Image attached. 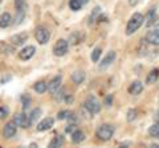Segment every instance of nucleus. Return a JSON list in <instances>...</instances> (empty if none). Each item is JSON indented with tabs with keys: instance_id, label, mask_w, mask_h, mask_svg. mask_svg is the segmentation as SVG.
Segmentation results:
<instances>
[{
	"instance_id": "nucleus-1",
	"label": "nucleus",
	"mask_w": 159,
	"mask_h": 148,
	"mask_svg": "<svg viewBox=\"0 0 159 148\" xmlns=\"http://www.w3.org/2000/svg\"><path fill=\"white\" fill-rule=\"evenodd\" d=\"M143 24V15L142 13H134L133 16L130 17V20L127 21V25H126V34L127 36H131L133 33H135L141 25Z\"/></svg>"
},
{
	"instance_id": "nucleus-2",
	"label": "nucleus",
	"mask_w": 159,
	"mask_h": 148,
	"mask_svg": "<svg viewBox=\"0 0 159 148\" xmlns=\"http://www.w3.org/2000/svg\"><path fill=\"white\" fill-rule=\"evenodd\" d=\"M114 131H116L114 126H111V124H102V126H99L97 128L96 135H97V137H98L99 140L107 141V140H110L111 137H113Z\"/></svg>"
},
{
	"instance_id": "nucleus-3",
	"label": "nucleus",
	"mask_w": 159,
	"mask_h": 148,
	"mask_svg": "<svg viewBox=\"0 0 159 148\" xmlns=\"http://www.w3.org/2000/svg\"><path fill=\"white\" fill-rule=\"evenodd\" d=\"M84 106L90 114H98L99 110H101V103L98 102V99L94 95H89L85 103H84Z\"/></svg>"
},
{
	"instance_id": "nucleus-4",
	"label": "nucleus",
	"mask_w": 159,
	"mask_h": 148,
	"mask_svg": "<svg viewBox=\"0 0 159 148\" xmlns=\"http://www.w3.org/2000/svg\"><path fill=\"white\" fill-rule=\"evenodd\" d=\"M34 37H36V40L40 45H45L49 41V38H51V33H49L47 28L39 27V28H36V31H34Z\"/></svg>"
},
{
	"instance_id": "nucleus-5",
	"label": "nucleus",
	"mask_w": 159,
	"mask_h": 148,
	"mask_svg": "<svg viewBox=\"0 0 159 148\" xmlns=\"http://www.w3.org/2000/svg\"><path fill=\"white\" fill-rule=\"evenodd\" d=\"M68 48H69V44L66 40H58L56 44H54V46H53V53H54V56H57V57H62V56H65L66 52H68Z\"/></svg>"
},
{
	"instance_id": "nucleus-6",
	"label": "nucleus",
	"mask_w": 159,
	"mask_h": 148,
	"mask_svg": "<svg viewBox=\"0 0 159 148\" xmlns=\"http://www.w3.org/2000/svg\"><path fill=\"white\" fill-rule=\"evenodd\" d=\"M28 40V33L21 32V33H16L9 38V42H11L12 46H21L25 44V41Z\"/></svg>"
},
{
	"instance_id": "nucleus-7",
	"label": "nucleus",
	"mask_w": 159,
	"mask_h": 148,
	"mask_svg": "<svg viewBox=\"0 0 159 148\" xmlns=\"http://www.w3.org/2000/svg\"><path fill=\"white\" fill-rule=\"evenodd\" d=\"M61 81H62V77L61 76H56V77H53L51 81H49L48 83V87H47V90L51 93V94H56V93L60 90V87H61Z\"/></svg>"
},
{
	"instance_id": "nucleus-8",
	"label": "nucleus",
	"mask_w": 159,
	"mask_h": 148,
	"mask_svg": "<svg viewBox=\"0 0 159 148\" xmlns=\"http://www.w3.org/2000/svg\"><path fill=\"white\" fill-rule=\"evenodd\" d=\"M16 132H17V126H16L15 122H8L3 128V136L6 137V139H11V137H13L15 135H16Z\"/></svg>"
},
{
	"instance_id": "nucleus-9",
	"label": "nucleus",
	"mask_w": 159,
	"mask_h": 148,
	"mask_svg": "<svg viewBox=\"0 0 159 148\" xmlns=\"http://www.w3.org/2000/svg\"><path fill=\"white\" fill-rule=\"evenodd\" d=\"M13 122L16 123L17 127H23V128H28L31 126V120H29V116L25 114H16L13 116Z\"/></svg>"
},
{
	"instance_id": "nucleus-10",
	"label": "nucleus",
	"mask_w": 159,
	"mask_h": 148,
	"mask_svg": "<svg viewBox=\"0 0 159 148\" xmlns=\"http://www.w3.org/2000/svg\"><path fill=\"white\" fill-rule=\"evenodd\" d=\"M34 52H36V48L32 46V45H28L25 48H23L19 52V58L23 61H27L29 58H32L34 56Z\"/></svg>"
},
{
	"instance_id": "nucleus-11",
	"label": "nucleus",
	"mask_w": 159,
	"mask_h": 148,
	"mask_svg": "<svg viewBox=\"0 0 159 148\" xmlns=\"http://www.w3.org/2000/svg\"><path fill=\"white\" fill-rule=\"evenodd\" d=\"M54 124V120H53V118H44V119L37 123V126H36V130L40 131V132H43V131H47L49 130V128H52Z\"/></svg>"
},
{
	"instance_id": "nucleus-12",
	"label": "nucleus",
	"mask_w": 159,
	"mask_h": 148,
	"mask_svg": "<svg viewBox=\"0 0 159 148\" xmlns=\"http://www.w3.org/2000/svg\"><path fill=\"white\" fill-rule=\"evenodd\" d=\"M114 60H116V52H109L105 57H103V60L101 61V63H99V69H106L107 66H110L111 63L114 62Z\"/></svg>"
},
{
	"instance_id": "nucleus-13",
	"label": "nucleus",
	"mask_w": 159,
	"mask_h": 148,
	"mask_svg": "<svg viewBox=\"0 0 159 148\" xmlns=\"http://www.w3.org/2000/svg\"><path fill=\"white\" fill-rule=\"evenodd\" d=\"M143 90V83L141 81H134L130 86H129V94L131 95H138L141 94Z\"/></svg>"
},
{
	"instance_id": "nucleus-14",
	"label": "nucleus",
	"mask_w": 159,
	"mask_h": 148,
	"mask_svg": "<svg viewBox=\"0 0 159 148\" xmlns=\"http://www.w3.org/2000/svg\"><path fill=\"white\" fill-rule=\"evenodd\" d=\"M145 41H147L148 44H151V45L159 46V32H157V31H150V32L146 34Z\"/></svg>"
},
{
	"instance_id": "nucleus-15",
	"label": "nucleus",
	"mask_w": 159,
	"mask_h": 148,
	"mask_svg": "<svg viewBox=\"0 0 159 148\" xmlns=\"http://www.w3.org/2000/svg\"><path fill=\"white\" fill-rule=\"evenodd\" d=\"M155 17H157V11H155V8H151L150 11L147 12L146 17H143V23H145V25L146 27H151L154 24V21H155Z\"/></svg>"
},
{
	"instance_id": "nucleus-16",
	"label": "nucleus",
	"mask_w": 159,
	"mask_h": 148,
	"mask_svg": "<svg viewBox=\"0 0 159 148\" xmlns=\"http://www.w3.org/2000/svg\"><path fill=\"white\" fill-rule=\"evenodd\" d=\"M11 23H12V17L8 12H4L0 16V28H7L11 25Z\"/></svg>"
},
{
	"instance_id": "nucleus-17",
	"label": "nucleus",
	"mask_w": 159,
	"mask_h": 148,
	"mask_svg": "<svg viewBox=\"0 0 159 148\" xmlns=\"http://www.w3.org/2000/svg\"><path fill=\"white\" fill-rule=\"evenodd\" d=\"M85 140V134L81 131V130H74L72 132V141L76 143V144H78V143H81Z\"/></svg>"
},
{
	"instance_id": "nucleus-18",
	"label": "nucleus",
	"mask_w": 159,
	"mask_h": 148,
	"mask_svg": "<svg viewBox=\"0 0 159 148\" xmlns=\"http://www.w3.org/2000/svg\"><path fill=\"white\" fill-rule=\"evenodd\" d=\"M159 78V69H154L150 73L147 74V78H146V83L147 85H151V83H155Z\"/></svg>"
},
{
	"instance_id": "nucleus-19",
	"label": "nucleus",
	"mask_w": 159,
	"mask_h": 148,
	"mask_svg": "<svg viewBox=\"0 0 159 148\" xmlns=\"http://www.w3.org/2000/svg\"><path fill=\"white\" fill-rule=\"evenodd\" d=\"M47 87H48V85H47V82H44V81H39V82H36L33 85V90L37 93V94H44V93L47 91Z\"/></svg>"
},
{
	"instance_id": "nucleus-20",
	"label": "nucleus",
	"mask_w": 159,
	"mask_h": 148,
	"mask_svg": "<svg viewBox=\"0 0 159 148\" xmlns=\"http://www.w3.org/2000/svg\"><path fill=\"white\" fill-rule=\"evenodd\" d=\"M84 80H85V73H84V72L77 70V72H74V73L72 74V81L76 83V85H80V83H82Z\"/></svg>"
},
{
	"instance_id": "nucleus-21",
	"label": "nucleus",
	"mask_w": 159,
	"mask_h": 148,
	"mask_svg": "<svg viewBox=\"0 0 159 148\" xmlns=\"http://www.w3.org/2000/svg\"><path fill=\"white\" fill-rule=\"evenodd\" d=\"M16 12H25L27 13V2L25 0H15Z\"/></svg>"
},
{
	"instance_id": "nucleus-22",
	"label": "nucleus",
	"mask_w": 159,
	"mask_h": 148,
	"mask_svg": "<svg viewBox=\"0 0 159 148\" xmlns=\"http://www.w3.org/2000/svg\"><path fill=\"white\" fill-rule=\"evenodd\" d=\"M62 144H64V137L62 136H56V137H53V139L51 140L49 147L56 148V147H62Z\"/></svg>"
},
{
	"instance_id": "nucleus-23",
	"label": "nucleus",
	"mask_w": 159,
	"mask_h": 148,
	"mask_svg": "<svg viewBox=\"0 0 159 148\" xmlns=\"http://www.w3.org/2000/svg\"><path fill=\"white\" fill-rule=\"evenodd\" d=\"M148 135L152 136V137H157L159 139V123L157 122L155 124H152L150 128H148Z\"/></svg>"
},
{
	"instance_id": "nucleus-24",
	"label": "nucleus",
	"mask_w": 159,
	"mask_h": 148,
	"mask_svg": "<svg viewBox=\"0 0 159 148\" xmlns=\"http://www.w3.org/2000/svg\"><path fill=\"white\" fill-rule=\"evenodd\" d=\"M137 116H138V110L137 108H130V110L127 111V122L129 123H131V122H134L137 119Z\"/></svg>"
},
{
	"instance_id": "nucleus-25",
	"label": "nucleus",
	"mask_w": 159,
	"mask_h": 148,
	"mask_svg": "<svg viewBox=\"0 0 159 148\" xmlns=\"http://www.w3.org/2000/svg\"><path fill=\"white\" fill-rule=\"evenodd\" d=\"M69 7H70L72 11H80L82 7V4L78 2V0H69Z\"/></svg>"
},
{
	"instance_id": "nucleus-26",
	"label": "nucleus",
	"mask_w": 159,
	"mask_h": 148,
	"mask_svg": "<svg viewBox=\"0 0 159 148\" xmlns=\"http://www.w3.org/2000/svg\"><path fill=\"white\" fill-rule=\"evenodd\" d=\"M101 53H102L101 48H96V49H94V50L92 52V61L93 62H98L99 57H101Z\"/></svg>"
},
{
	"instance_id": "nucleus-27",
	"label": "nucleus",
	"mask_w": 159,
	"mask_h": 148,
	"mask_svg": "<svg viewBox=\"0 0 159 148\" xmlns=\"http://www.w3.org/2000/svg\"><path fill=\"white\" fill-rule=\"evenodd\" d=\"M40 115H41V110H40V108H34V110L32 111L31 116H29V120H31V124H32V123L36 122V119H37V118H39Z\"/></svg>"
},
{
	"instance_id": "nucleus-28",
	"label": "nucleus",
	"mask_w": 159,
	"mask_h": 148,
	"mask_svg": "<svg viewBox=\"0 0 159 148\" xmlns=\"http://www.w3.org/2000/svg\"><path fill=\"white\" fill-rule=\"evenodd\" d=\"M21 101H23V108H24V110H27V108L29 107V106H31V97H29V95H23L21 97Z\"/></svg>"
},
{
	"instance_id": "nucleus-29",
	"label": "nucleus",
	"mask_w": 159,
	"mask_h": 148,
	"mask_svg": "<svg viewBox=\"0 0 159 148\" xmlns=\"http://www.w3.org/2000/svg\"><path fill=\"white\" fill-rule=\"evenodd\" d=\"M9 114V110L7 107H0V120L4 119V118H7Z\"/></svg>"
},
{
	"instance_id": "nucleus-30",
	"label": "nucleus",
	"mask_w": 159,
	"mask_h": 148,
	"mask_svg": "<svg viewBox=\"0 0 159 148\" xmlns=\"http://www.w3.org/2000/svg\"><path fill=\"white\" fill-rule=\"evenodd\" d=\"M0 50H2V53H7L6 50H8V53H11V52H12V48H11V46H8L7 44L2 42V44H0Z\"/></svg>"
},
{
	"instance_id": "nucleus-31",
	"label": "nucleus",
	"mask_w": 159,
	"mask_h": 148,
	"mask_svg": "<svg viewBox=\"0 0 159 148\" xmlns=\"http://www.w3.org/2000/svg\"><path fill=\"white\" fill-rule=\"evenodd\" d=\"M68 115H69V111H60L57 114V118H58V120H62L65 118H68Z\"/></svg>"
},
{
	"instance_id": "nucleus-32",
	"label": "nucleus",
	"mask_w": 159,
	"mask_h": 148,
	"mask_svg": "<svg viewBox=\"0 0 159 148\" xmlns=\"http://www.w3.org/2000/svg\"><path fill=\"white\" fill-rule=\"evenodd\" d=\"M111 103H113V95H107V97L105 98V105H106L107 107H110Z\"/></svg>"
},
{
	"instance_id": "nucleus-33",
	"label": "nucleus",
	"mask_w": 159,
	"mask_h": 148,
	"mask_svg": "<svg viewBox=\"0 0 159 148\" xmlns=\"http://www.w3.org/2000/svg\"><path fill=\"white\" fill-rule=\"evenodd\" d=\"M73 128H74V124H69L65 128V132H73Z\"/></svg>"
},
{
	"instance_id": "nucleus-34",
	"label": "nucleus",
	"mask_w": 159,
	"mask_h": 148,
	"mask_svg": "<svg viewBox=\"0 0 159 148\" xmlns=\"http://www.w3.org/2000/svg\"><path fill=\"white\" fill-rule=\"evenodd\" d=\"M138 2H139V0H129V4H130V6H135Z\"/></svg>"
},
{
	"instance_id": "nucleus-35",
	"label": "nucleus",
	"mask_w": 159,
	"mask_h": 148,
	"mask_svg": "<svg viewBox=\"0 0 159 148\" xmlns=\"http://www.w3.org/2000/svg\"><path fill=\"white\" fill-rule=\"evenodd\" d=\"M155 120H157V122L159 123V111H158L157 114H155Z\"/></svg>"
},
{
	"instance_id": "nucleus-36",
	"label": "nucleus",
	"mask_w": 159,
	"mask_h": 148,
	"mask_svg": "<svg viewBox=\"0 0 159 148\" xmlns=\"http://www.w3.org/2000/svg\"><path fill=\"white\" fill-rule=\"evenodd\" d=\"M78 2H80V3H81V4H82V6H84V4H86V3H88V0H78Z\"/></svg>"
},
{
	"instance_id": "nucleus-37",
	"label": "nucleus",
	"mask_w": 159,
	"mask_h": 148,
	"mask_svg": "<svg viewBox=\"0 0 159 148\" xmlns=\"http://www.w3.org/2000/svg\"><path fill=\"white\" fill-rule=\"evenodd\" d=\"M155 31H157V32H159V21L157 23V25H155Z\"/></svg>"
}]
</instances>
